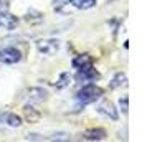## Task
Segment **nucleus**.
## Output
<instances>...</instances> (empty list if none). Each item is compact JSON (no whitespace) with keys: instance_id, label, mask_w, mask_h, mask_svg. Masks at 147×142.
I'll use <instances>...</instances> for the list:
<instances>
[{"instance_id":"14","label":"nucleus","mask_w":147,"mask_h":142,"mask_svg":"<svg viewBox=\"0 0 147 142\" xmlns=\"http://www.w3.org/2000/svg\"><path fill=\"white\" fill-rule=\"evenodd\" d=\"M119 108H121V111H122L124 114L129 111V99H127V96H124V98L119 99Z\"/></svg>"},{"instance_id":"15","label":"nucleus","mask_w":147,"mask_h":142,"mask_svg":"<svg viewBox=\"0 0 147 142\" xmlns=\"http://www.w3.org/2000/svg\"><path fill=\"white\" fill-rule=\"evenodd\" d=\"M68 83H69V75L68 73H63V75L60 76V81H58V88H65V86H68Z\"/></svg>"},{"instance_id":"13","label":"nucleus","mask_w":147,"mask_h":142,"mask_svg":"<svg viewBox=\"0 0 147 142\" xmlns=\"http://www.w3.org/2000/svg\"><path fill=\"white\" fill-rule=\"evenodd\" d=\"M25 112H27V117H28L30 122H36L40 119V112H36L32 106H27V108H25Z\"/></svg>"},{"instance_id":"3","label":"nucleus","mask_w":147,"mask_h":142,"mask_svg":"<svg viewBox=\"0 0 147 142\" xmlns=\"http://www.w3.org/2000/svg\"><path fill=\"white\" fill-rule=\"evenodd\" d=\"M22 60V53L15 46H3L0 48V63L3 65H15Z\"/></svg>"},{"instance_id":"11","label":"nucleus","mask_w":147,"mask_h":142,"mask_svg":"<svg viewBox=\"0 0 147 142\" xmlns=\"http://www.w3.org/2000/svg\"><path fill=\"white\" fill-rule=\"evenodd\" d=\"M3 124H7L10 127H18V126H22V117L13 114V112H5V116H3Z\"/></svg>"},{"instance_id":"5","label":"nucleus","mask_w":147,"mask_h":142,"mask_svg":"<svg viewBox=\"0 0 147 142\" xmlns=\"http://www.w3.org/2000/svg\"><path fill=\"white\" fill-rule=\"evenodd\" d=\"M18 23V18L15 15L8 13L5 7H0V28L3 30H13Z\"/></svg>"},{"instance_id":"4","label":"nucleus","mask_w":147,"mask_h":142,"mask_svg":"<svg viewBox=\"0 0 147 142\" xmlns=\"http://www.w3.org/2000/svg\"><path fill=\"white\" fill-rule=\"evenodd\" d=\"M25 98L30 102H43L48 99V91L45 88H40V86H33V88L27 89Z\"/></svg>"},{"instance_id":"10","label":"nucleus","mask_w":147,"mask_h":142,"mask_svg":"<svg viewBox=\"0 0 147 142\" xmlns=\"http://www.w3.org/2000/svg\"><path fill=\"white\" fill-rule=\"evenodd\" d=\"M69 3H71L74 8H78V10H89V8H93L98 2H96V0H69Z\"/></svg>"},{"instance_id":"9","label":"nucleus","mask_w":147,"mask_h":142,"mask_svg":"<svg viewBox=\"0 0 147 142\" xmlns=\"http://www.w3.org/2000/svg\"><path fill=\"white\" fill-rule=\"evenodd\" d=\"M83 137L86 139V141H102V139H106V131L104 129H88L86 132L83 134Z\"/></svg>"},{"instance_id":"6","label":"nucleus","mask_w":147,"mask_h":142,"mask_svg":"<svg viewBox=\"0 0 147 142\" xmlns=\"http://www.w3.org/2000/svg\"><path fill=\"white\" fill-rule=\"evenodd\" d=\"M98 112H101L102 116H106V117H109L111 121H117L119 119V114H117V109L114 108V104L111 101H107V99H104V101H101V104L98 106Z\"/></svg>"},{"instance_id":"2","label":"nucleus","mask_w":147,"mask_h":142,"mask_svg":"<svg viewBox=\"0 0 147 142\" xmlns=\"http://www.w3.org/2000/svg\"><path fill=\"white\" fill-rule=\"evenodd\" d=\"M60 40L56 38H45V40L36 41V50L43 56H53L60 51Z\"/></svg>"},{"instance_id":"8","label":"nucleus","mask_w":147,"mask_h":142,"mask_svg":"<svg viewBox=\"0 0 147 142\" xmlns=\"http://www.w3.org/2000/svg\"><path fill=\"white\" fill-rule=\"evenodd\" d=\"M73 68L74 69H88L93 68V58L89 55H80L73 60Z\"/></svg>"},{"instance_id":"12","label":"nucleus","mask_w":147,"mask_h":142,"mask_svg":"<svg viewBox=\"0 0 147 142\" xmlns=\"http://www.w3.org/2000/svg\"><path fill=\"white\" fill-rule=\"evenodd\" d=\"M122 86H127V76L124 73H116V76L111 81V88H122Z\"/></svg>"},{"instance_id":"7","label":"nucleus","mask_w":147,"mask_h":142,"mask_svg":"<svg viewBox=\"0 0 147 142\" xmlns=\"http://www.w3.org/2000/svg\"><path fill=\"white\" fill-rule=\"evenodd\" d=\"M99 78L98 71L94 68H88V69H78V75H76V81L80 83H93Z\"/></svg>"},{"instance_id":"1","label":"nucleus","mask_w":147,"mask_h":142,"mask_svg":"<svg viewBox=\"0 0 147 142\" xmlns=\"http://www.w3.org/2000/svg\"><path fill=\"white\" fill-rule=\"evenodd\" d=\"M99 98H102V89L96 86L94 83H86L83 88L76 93V101L80 102V106H86L91 102H96Z\"/></svg>"}]
</instances>
